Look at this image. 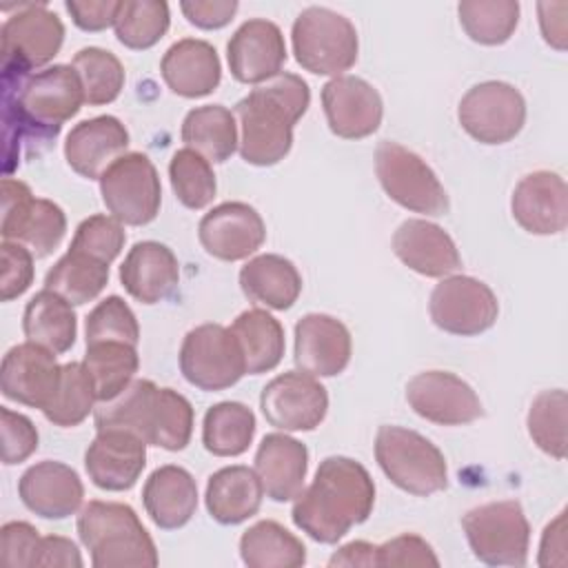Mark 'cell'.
I'll return each instance as SVG.
<instances>
[{
  "mask_svg": "<svg viewBox=\"0 0 568 568\" xmlns=\"http://www.w3.org/2000/svg\"><path fill=\"white\" fill-rule=\"evenodd\" d=\"M4 155L20 142H51L62 124L84 104V89L71 64H53L36 73L2 69Z\"/></svg>",
  "mask_w": 568,
  "mask_h": 568,
  "instance_id": "cell-1",
  "label": "cell"
},
{
  "mask_svg": "<svg viewBox=\"0 0 568 568\" xmlns=\"http://www.w3.org/2000/svg\"><path fill=\"white\" fill-rule=\"evenodd\" d=\"M375 504V484L368 470L342 455L320 462L311 486L295 497L293 524L320 544L339 541L353 526L368 519Z\"/></svg>",
  "mask_w": 568,
  "mask_h": 568,
  "instance_id": "cell-2",
  "label": "cell"
},
{
  "mask_svg": "<svg viewBox=\"0 0 568 568\" xmlns=\"http://www.w3.org/2000/svg\"><path fill=\"white\" fill-rule=\"evenodd\" d=\"M311 104L308 84L295 73H277L235 104L242 129L240 155L253 166H273L293 146V126Z\"/></svg>",
  "mask_w": 568,
  "mask_h": 568,
  "instance_id": "cell-3",
  "label": "cell"
},
{
  "mask_svg": "<svg viewBox=\"0 0 568 568\" xmlns=\"http://www.w3.org/2000/svg\"><path fill=\"white\" fill-rule=\"evenodd\" d=\"M78 535L95 568L158 566V548L129 504L89 501L78 515Z\"/></svg>",
  "mask_w": 568,
  "mask_h": 568,
  "instance_id": "cell-4",
  "label": "cell"
},
{
  "mask_svg": "<svg viewBox=\"0 0 568 568\" xmlns=\"http://www.w3.org/2000/svg\"><path fill=\"white\" fill-rule=\"evenodd\" d=\"M375 459L384 475L404 493L428 497L448 484V468L442 450L402 426H379L375 437Z\"/></svg>",
  "mask_w": 568,
  "mask_h": 568,
  "instance_id": "cell-5",
  "label": "cell"
},
{
  "mask_svg": "<svg viewBox=\"0 0 568 568\" xmlns=\"http://www.w3.org/2000/svg\"><path fill=\"white\" fill-rule=\"evenodd\" d=\"M291 40L297 64L315 75L337 78L357 62V31L346 16L333 9H304L293 22Z\"/></svg>",
  "mask_w": 568,
  "mask_h": 568,
  "instance_id": "cell-6",
  "label": "cell"
},
{
  "mask_svg": "<svg viewBox=\"0 0 568 568\" xmlns=\"http://www.w3.org/2000/svg\"><path fill=\"white\" fill-rule=\"evenodd\" d=\"M473 555L488 566H524L528 559L530 524L515 499L490 501L462 517Z\"/></svg>",
  "mask_w": 568,
  "mask_h": 568,
  "instance_id": "cell-7",
  "label": "cell"
},
{
  "mask_svg": "<svg viewBox=\"0 0 568 568\" xmlns=\"http://www.w3.org/2000/svg\"><path fill=\"white\" fill-rule=\"evenodd\" d=\"M375 173L386 195L399 206L424 213L446 215L448 195L435 171L410 149L397 142H379L375 151Z\"/></svg>",
  "mask_w": 568,
  "mask_h": 568,
  "instance_id": "cell-8",
  "label": "cell"
},
{
  "mask_svg": "<svg viewBox=\"0 0 568 568\" xmlns=\"http://www.w3.org/2000/svg\"><path fill=\"white\" fill-rule=\"evenodd\" d=\"M100 193L106 211L122 224L144 226L160 213V175L153 162L138 151L124 153L100 175Z\"/></svg>",
  "mask_w": 568,
  "mask_h": 568,
  "instance_id": "cell-9",
  "label": "cell"
},
{
  "mask_svg": "<svg viewBox=\"0 0 568 568\" xmlns=\"http://www.w3.org/2000/svg\"><path fill=\"white\" fill-rule=\"evenodd\" d=\"M0 233L2 240L24 244L36 257H47L67 233V215L55 202L33 197L24 182L4 178Z\"/></svg>",
  "mask_w": 568,
  "mask_h": 568,
  "instance_id": "cell-10",
  "label": "cell"
},
{
  "mask_svg": "<svg viewBox=\"0 0 568 568\" xmlns=\"http://www.w3.org/2000/svg\"><path fill=\"white\" fill-rule=\"evenodd\" d=\"M180 371L200 390H224L246 375V362L231 328L202 324L191 328L182 339Z\"/></svg>",
  "mask_w": 568,
  "mask_h": 568,
  "instance_id": "cell-11",
  "label": "cell"
},
{
  "mask_svg": "<svg viewBox=\"0 0 568 568\" xmlns=\"http://www.w3.org/2000/svg\"><path fill=\"white\" fill-rule=\"evenodd\" d=\"M0 42L2 69L33 73L58 55L64 42V24L44 2L18 4V11L2 24Z\"/></svg>",
  "mask_w": 568,
  "mask_h": 568,
  "instance_id": "cell-12",
  "label": "cell"
},
{
  "mask_svg": "<svg viewBox=\"0 0 568 568\" xmlns=\"http://www.w3.org/2000/svg\"><path fill=\"white\" fill-rule=\"evenodd\" d=\"M462 129L481 144L510 142L526 122V100L508 82L488 80L466 91L457 106Z\"/></svg>",
  "mask_w": 568,
  "mask_h": 568,
  "instance_id": "cell-13",
  "label": "cell"
},
{
  "mask_svg": "<svg viewBox=\"0 0 568 568\" xmlns=\"http://www.w3.org/2000/svg\"><path fill=\"white\" fill-rule=\"evenodd\" d=\"M430 320L450 335H479L488 331L497 315L499 302L488 284L470 275L444 277L430 293Z\"/></svg>",
  "mask_w": 568,
  "mask_h": 568,
  "instance_id": "cell-14",
  "label": "cell"
},
{
  "mask_svg": "<svg viewBox=\"0 0 568 568\" xmlns=\"http://www.w3.org/2000/svg\"><path fill=\"white\" fill-rule=\"evenodd\" d=\"M260 408L280 430H315L326 417L328 393L313 375L288 371L262 388Z\"/></svg>",
  "mask_w": 568,
  "mask_h": 568,
  "instance_id": "cell-15",
  "label": "cell"
},
{
  "mask_svg": "<svg viewBox=\"0 0 568 568\" xmlns=\"http://www.w3.org/2000/svg\"><path fill=\"white\" fill-rule=\"evenodd\" d=\"M406 402L426 422L439 426H462L484 415L473 386L448 371H426L406 386Z\"/></svg>",
  "mask_w": 568,
  "mask_h": 568,
  "instance_id": "cell-16",
  "label": "cell"
},
{
  "mask_svg": "<svg viewBox=\"0 0 568 568\" xmlns=\"http://www.w3.org/2000/svg\"><path fill=\"white\" fill-rule=\"evenodd\" d=\"M62 366L49 348L24 342L7 351L0 368V388L7 399L44 410L60 384Z\"/></svg>",
  "mask_w": 568,
  "mask_h": 568,
  "instance_id": "cell-17",
  "label": "cell"
},
{
  "mask_svg": "<svg viewBox=\"0 0 568 568\" xmlns=\"http://www.w3.org/2000/svg\"><path fill=\"white\" fill-rule=\"evenodd\" d=\"M328 129L344 140H362L382 124L384 104L373 84L357 75H337L322 87Z\"/></svg>",
  "mask_w": 568,
  "mask_h": 568,
  "instance_id": "cell-18",
  "label": "cell"
},
{
  "mask_svg": "<svg viewBox=\"0 0 568 568\" xmlns=\"http://www.w3.org/2000/svg\"><path fill=\"white\" fill-rule=\"evenodd\" d=\"M204 251L224 262H237L253 255L266 240L262 215L246 202H222L213 206L197 226Z\"/></svg>",
  "mask_w": 568,
  "mask_h": 568,
  "instance_id": "cell-19",
  "label": "cell"
},
{
  "mask_svg": "<svg viewBox=\"0 0 568 568\" xmlns=\"http://www.w3.org/2000/svg\"><path fill=\"white\" fill-rule=\"evenodd\" d=\"M146 442L131 430L102 428L84 453L89 479L111 493L129 490L146 466Z\"/></svg>",
  "mask_w": 568,
  "mask_h": 568,
  "instance_id": "cell-20",
  "label": "cell"
},
{
  "mask_svg": "<svg viewBox=\"0 0 568 568\" xmlns=\"http://www.w3.org/2000/svg\"><path fill=\"white\" fill-rule=\"evenodd\" d=\"M231 75L244 84H262L286 62V44L280 27L264 18L246 20L226 44Z\"/></svg>",
  "mask_w": 568,
  "mask_h": 568,
  "instance_id": "cell-21",
  "label": "cell"
},
{
  "mask_svg": "<svg viewBox=\"0 0 568 568\" xmlns=\"http://www.w3.org/2000/svg\"><path fill=\"white\" fill-rule=\"evenodd\" d=\"M515 222L532 235H557L568 224V189L559 173L535 171L519 180L510 197Z\"/></svg>",
  "mask_w": 568,
  "mask_h": 568,
  "instance_id": "cell-22",
  "label": "cell"
},
{
  "mask_svg": "<svg viewBox=\"0 0 568 568\" xmlns=\"http://www.w3.org/2000/svg\"><path fill=\"white\" fill-rule=\"evenodd\" d=\"M351 333L331 315L308 313L295 324V364L313 377L339 375L351 362Z\"/></svg>",
  "mask_w": 568,
  "mask_h": 568,
  "instance_id": "cell-23",
  "label": "cell"
},
{
  "mask_svg": "<svg viewBox=\"0 0 568 568\" xmlns=\"http://www.w3.org/2000/svg\"><path fill=\"white\" fill-rule=\"evenodd\" d=\"M18 495L22 504L38 517L64 519L75 515L82 506L84 486L71 466L44 459L22 473Z\"/></svg>",
  "mask_w": 568,
  "mask_h": 568,
  "instance_id": "cell-24",
  "label": "cell"
},
{
  "mask_svg": "<svg viewBox=\"0 0 568 568\" xmlns=\"http://www.w3.org/2000/svg\"><path fill=\"white\" fill-rule=\"evenodd\" d=\"M129 131L113 115H95L78 122L64 142L67 164L87 180H100V175L126 153Z\"/></svg>",
  "mask_w": 568,
  "mask_h": 568,
  "instance_id": "cell-25",
  "label": "cell"
},
{
  "mask_svg": "<svg viewBox=\"0 0 568 568\" xmlns=\"http://www.w3.org/2000/svg\"><path fill=\"white\" fill-rule=\"evenodd\" d=\"M395 255L415 273L446 277L462 266V255L453 237L426 220H406L393 235Z\"/></svg>",
  "mask_w": 568,
  "mask_h": 568,
  "instance_id": "cell-26",
  "label": "cell"
},
{
  "mask_svg": "<svg viewBox=\"0 0 568 568\" xmlns=\"http://www.w3.org/2000/svg\"><path fill=\"white\" fill-rule=\"evenodd\" d=\"M120 282L142 304L166 300L180 282V264L166 244L144 240L133 244L120 266Z\"/></svg>",
  "mask_w": 568,
  "mask_h": 568,
  "instance_id": "cell-27",
  "label": "cell"
},
{
  "mask_svg": "<svg viewBox=\"0 0 568 568\" xmlns=\"http://www.w3.org/2000/svg\"><path fill=\"white\" fill-rule=\"evenodd\" d=\"M308 470L306 446L286 435L268 433L255 453V473L262 481L264 495L273 501H291L304 488Z\"/></svg>",
  "mask_w": 568,
  "mask_h": 568,
  "instance_id": "cell-28",
  "label": "cell"
},
{
  "mask_svg": "<svg viewBox=\"0 0 568 568\" xmlns=\"http://www.w3.org/2000/svg\"><path fill=\"white\" fill-rule=\"evenodd\" d=\"M166 87L182 98H204L213 93L222 78L220 58L213 44L197 38L173 42L160 62Z\"/></svg>",
  "mask_w": 568,
  "mask_h": 568,
  "instance_id": "cell-29",
  "label": "cell"
},
{
  "mask_svg": "<svg viewBox=\"0 0 568 568\" xmlns=\"http://www.w3.org/2000/svg\"><path fill=\"white\" fill-rule=\"evenodd\" d=\"M144 510L162 530L189 524L197 508V484L193 475L175 464L155 468L142 488Z\"/></svg>",
  "mask_w": 568,
  "mask_h": 568,
  "instance_id": "cell-30",
  "label": "cell"
},
{
  "mask_svg": "<svg viewBox=\"0 0 568 568\" xmlns=\"http://www.w3.org/2000/svg\"><path fill=\"white\" fill-rule=\"evenodd\" d=\"M264 488L248 466H224L215 470L206 481V510L224 526H235L253 517L262 506Z\"/></svg>",
  "mask_w": 568,
  "mask_h": 568,
  "instance_id": "cell-31",
  "label": "cell"
},
{
  "mask_svg": "<svg viewBox=\"0 0 568 568\" xmlns=\"http://www.w3.org/2000/svg\"><path fill=\"white\" fill-rule=\"evenodd\" d=\"M240 286L248 302L273 311H286L302 293V275L291 260L264 253L242 266Z\"/></svg>",
  "mask_w": 568,
  "mask_h": 568,
  "instance_id": "cell-32",
  "label": "cell"
},
{
  "mask_svg": "<svg viewBox=\"0 0 568 568\" xmlns=\"http://www.w3.org/2000/svg\"><path fill=\"white\" fill-rule=\"evenodd\" d=\"M22 331L27 342L40 344L55 355L67 353L78 335V317L67 300L53 291L42 288L36 293L22 315Z\"/></svg>",
  "mask_w": 568,
  "mask_h": 568,
  "instance_id": "cell-33",
  "label": "cell"
},
{
  "mask_svg": "<svg viewBox=\"0 0 568 568\" xmlns=\"http://www.w3.org/2000/svg\"><path fill=\"white\" fill-rule=\"evenodd\" d=\"M180 135L186 149H193L209 162H226L240 146L235 113L222 104L191 109L182 122Z\"/></svg>",
  "mask_w": 568,
  "mask_h": 568,
  "instance_id": "cell-34",
  "label": "cell"
},
{
  "mask_svg": "<svg viewBox=\"0 0 568 568\" xmlns=\"http://www.w3.org/2000/svg\"><path fill=\"white\" fill-rule=\"evenodd\" d=\"M231 333L240 342L248 375L268 373L282 362L286 346L284 328L271 313L262 308L244 311L231 324Z\"/></svg>",
  "mask_w": 568,
  "mask_h": 568,
  "instance_id": "cell-35",
  "label": "cell"
},
{
  "mask_svg": "<svg viewBox=\"0 0 568 568\" xmlns=\"http://www.w3.org/2000/svg\"><path fill=\"white\" fill-rule=\"evenodd\" d=\"M240 557L248 568H300L306 564V548L282 524L264 519L240 537Z\"/></svg>",
  "mask_w": 568,
  "mask_h": 568,
  "instance_id": "cell-36",
  "label": "cell"
},
{
  "mask_svg": "<svg viewBox=\"0 0 568 568\" xmlns=\"http://www.w3.org/2000/svg\"><path fill=\"white\" fill-rule=\"evenodd\" d=\"M109 282V264L69 248L47 273L44 288L53 291L71 306L87 304L95 300Z\"/></svg>",
  "mask_w": 568,
  "mask_h": 568,
  "instance_id": "cell-37",
  "label": "cell"
},
{
  "mask_svg": "<svg viewBox=\"0 0 568 568\" xmlns=\"http://www.w3.org/2000/svg\"><path fill=\"white\" fill-rule=\"evenodd\" d=\"M82 364L91 375L98 402H109L133 382V375L140 366V357L133 344L95 342L87 344Z\"/></svg>",
  "mask_w": 568,
  "mask_h": 568,
  "instance_id": "cell-38",
  "label": "cell"
},
{
  "mask_svg": "<svg viewBox=\"0 0 568 568\" xmlns=\"http://www.w3.org/2000/svg\"><path fill=\"white\" fill-rule=\"evenodd\" d=\"M158 386L151 379H133L118 397L100 402L95 408V430L102 428H122L131 430L149 444Z\"/></svg>",
  "mask_w": 568,
  "mask_h": 568,
  "instance_id": "cell-39",
  "label": "cell"
},
{
  "mask_svg": "<svg viewBox=\"0 0 568 568\" xmlns=\"http://www.w3.org/2000/svg\"><path fill=\"white\" fill-rule=\"evenodd\" d=\"M255 435V415L242 402L211 406L202 422V444L215 457L242 455Z\"/></svg>",
  "mask_w": 568,
  "mask_h": 568,
  "instance_id": "cell-40",
  "label": "cell"
},
{
  "mask_svg": "<svg viewBox=\"0 0 568 568\" xmlns=\"http://www.w3.org/2000/svg\"><path fill=\"white\" fill-rule=\"evenodd\" d=\"M459 24L473 42L504 44L517 29L519 2L515 0H464L457 4Z\"/></svg>",
  "mask_w": 568,
  "mask_h": 568,
  "instance_id": "cell-41",
  "label": "cell"
},
{
  "mask_svg": "<svg viewBox=\"0 0 568 568\" xmlns=\"http://www.w3.org/2000/svg\"><path fill=\"white\" fill-rule=\"evenodd\" d=\"M171 13L162 0H124L115 18V38L133 51L158 44L169 31Z\"/></svg>",
  "mask_w": 568,
  "mask_h": 568,
  "instance_id": "cell-42",
  "label": "cell"
},
{
  "mask_svg": "<svg viewBox=\"0 0 568 568\" xmlns=\"http://www.w3.org/2000/svg\"><path fill=\"white\" fill-rule=\"evenodd\" d=\"M95 388L91 375L82 362L62 364V375L51 404L42 410L44 417L62 428L82 424L91 410H95Z\"/></svg>",
  "mask_w": 568,
  "mask_h": 568,
  "instance_id": "cell-43",
  "label": "cell"
},
{
  "mask_svg": "<svg viewBox=\"0 0 568 568\" xmlns=\"http://www.w3.org/2000/svg\"><path fill=\"white\" fill-rule=\"evenodd\" d=\"M71 67L78 71L84 102L91 106L113 102L124 87V67L122 62L100 47H84L73 55Z\"/></svg>",
  "mask_w": 568,
  "mask_h": 568,
  "instance_id": "cell-44",
  "label": "cell"
},
{
  "mask_svg": "<svg viewBox=\"0 0 568 568\" xmlns=\"http://www.w3.org/2000/svg\"><path fill=\"white\" fill-rule=\"evenodd\" d=\"M169 178L175 197L186 209H204L215 197L217 182L211 162L193 149H180L173 153L169 162Z\"/></svg>",
  "mask_w": 568,
  "mask_h": 568,
  "instance_id": "cell-45",
  "label": "cell"
},
{
  "mask_svg": "<svg viewBox=\"0 0 568 568\" xmlns=\"http://www.w3.org/2000/svg\"><path fill=\"white\" fill-rule=\"evenodd\" d=\"M193 435V406L173 388H160L149 435V446L182 450Z\"/></svg>",
  "mask_w": 568,
  "mask_h": 568,
  "instance_id": "cell-46",
  "label": "cell"
},
{
  "mask_svg": "<svg viewBox=\"0 0 568 568\" xmlns=\"http://www.w3.org/2000/svg\"><path fill=\"white\" fill-rule=\"evenodd\" d=\"M532 442L555 459L566 457V393L561 388L539 393L528 410Z\"/></svg>",
  "mask_w": 568,
  "mask_h": 568,
  "instance_id": "cell-47",
  "label": "cell"
},
{
  "mask_svg": "<svg viewBox=\"0 0 568 568\" xmlns=\"http://www.w3.org/2000/svg\"><path fill=\"white\" fill-rule=\"evenodd\" d=\"M87 344L95 342H126L138 346L140 342V324L129 308V304L118 297H104L89 315H87Z\"/></svg>",
  "mask_w": 568,
  "mask_h": 568,
  "instance_id": "cell-48",
  "label": "cell"
},
{
  "mask_svg": "<svg viewBox=\"0 0 568 568\" xmlns=\"http://www.w3.org/2000/svg\"><path fill=\"white\" fill-rule=\"evenodd\" d=\"M124 240L126 233L122 222H118L113 215L98 213L78 224L69 248L82 251L104 264H111L120 255Z\"/></svg>",
  "mask_w": 568,
  "mask_h": 568,
  "instance_id": "cell-49",
  "label": "cell"
},
{
  "mask_svg": "<svg viewBox=\"0 0 568 568\" xmlns=\"http://www.w3.org/2000/svg\"><path fill=\"white\" fill-rule=\"evenodd\" d=\"M0 430H2V462L7 466L20 464L24 459H29L36 448H38V430L33 426V422L22 415L16 413L7 406L0 408Z\"/></svg>",
  "mask_w": 568,
  "mask_h": 568,
  "instance_id": "cell-50",
  "label": "cell"
},
{
  "mask_svg": "<svg viewBox=\"0 0 568 568\" xmlns=\"http://www.w3.org/2000/svg\"><path fill=\"white\" fill-rule=\"evenodd\" d=\"M2 282L0 297L2 302H11L20 297L33 282V253L18 242H2Z\"/></svg>",
  "mask_w": 568,
  "mask_h": 568,
  "instance_id": "cell-51",
  "label": "cell"
},
{
  "mask_svg": "<svg viewBox=\"0 0 568 568\" xmlns=\"http://www.w3.org/2000/svg\"><path fill=\"white\" fill-rule=\"evenodd\" d=\"M38 530L27 521H9L0 530V561L11 568H33L38 548Z\"/></svg>",
  "mask_w": 568,
  "mask_h": 568,
  "instance_id": "cell-52",
  "label": "cell"
},
{
  "mask_svg": "<svg viewBox=\"0 0 568 568\" xmlns=\"http://www.w3.org/2000/svg\"><path fill=\"white\" fill-rule=\"evenodd\" d=\"M377 566H439V559L426 539L406 532L377 546Z\"/></svg>",
  "mask_w": 568,
  "mask_h": 568,
  "instance_id": "cell-53",
  "label": "cell"
},
{
  "mask_svg": "<svg viewBox=\"0 0 568 568\" xmlns=\"http://www.w3.org/2000/svg\"><path fill=\"white\" fill-rule=\"evenodd\" d=\"M73 24L82 31H102L115 24L120 2L115 0H67L64 2Z\"/></svg>",
  "mask_w": 568,
  "mask_h": 568,
  "instance_id": "cell-54",
  "label": "cell"
},
{
  "mask_svg": "<svg viewBox=\"0 0 568 568\" xmlns=\"http://www.w3.org/2000/svg\"><path fill=\"white\" fill-rule=\"evenodd\" d=\"M235 0H184L180 2L186 20L200 29H220L229 24L237 11Z\"/></svg>",
  "mask_w": 568,
  "mask_h": 568,
  "instance_id": "cell-55",
  "label": "cell"
},
{
  "mask_svg": "<svg viewBox=\"0 0 568 568\" xmlns=\"http://www.w3.org/2000/svg\"><path fill=\"white\" fill-rule=\"evenodd\" d=\"M36 566L80 568V566H82V557H80L78 546H75L71 539L58 537V535H49V537H42V539H40ZM36 566H33V568H36Z\"/></svg>",
  "mask_w": 568,
  "mask_h": 568,
  "instance_id": "cell-56",
  "label": "cell"
},
{
  "mask_svg": "<svg viewBox=\"0 0 568 568\" xmlns=\"http://www.w3.org/2000/svg\"><path fill=\"white\" fill-rule=\"evenodd\" d=\"M539 566H566V510H561L544 530Z\"/></svg>",
  "mask_w": 568,
  "mask_h": 568,
  "instance_id": "cell-57",
  "label": "cell"
},
{
  "mask_svg": "<svg viewBox=\"0 0 568 568\" xmlns=\"http://www.w3.org/2000/svg\"><path fill=\"white\" fill-rule=\"evenodd\" d=\"M328 566H377V546L368 541H351L328 559Z\"/></svg>",
  "mask_w": 568,
  "mask_h": 568,
  "instance_id": "cell-58",
  "label": "cell"
}]
</instances>
